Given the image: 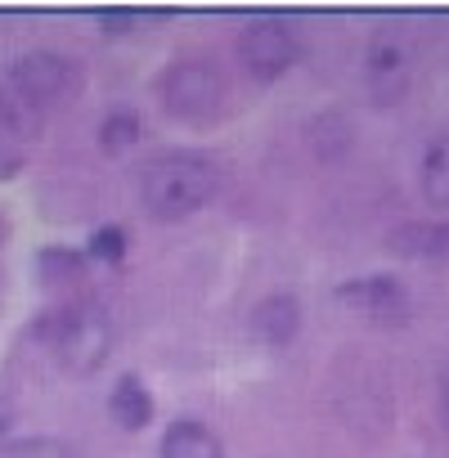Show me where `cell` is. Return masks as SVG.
<instances>
[{
  "label": "cell",
  "mask_w": 449,
  "mask_h": 458,
  "mask_svg": "<svg viewBox=\"0 0 449 458\" xmlns=\"http://www.w3.org/2000/svg\"><path fill=\"white\" fill-rule=\"evenodd\" d=\"M301 319H306V310L292 293H270L266 301L252 306V333L266 346H288L301 333Z\"/></svg>",
  "instance_id": "8"
},
{
  "label": "cell",
  "mask_w": 449,
  "mask_h": 458,
  "mask_svg": "<svg viewBox=\"0 0 449 458\" xmlns=\"http://www.w3.org/2000/svg\"><path fill=\"white\" fill-rule=\"evenodd\" d=\"M0 131H5L10 140H19V144L41 135V113L14 90L10 68H0Z\"/></svg>",
  "instance_id": "12"
},
{
  "label": "cell",
  "mask_w": 449,
  "mask_h": 458,
  "mask_svg": "<svg viewBox=\"0 0 449 458\" xmlns=\"http://www.w3.org/2000/svg\"><path fill=\"white\" fill-rule=\"evenodd\" d=\"M0 458H81V454L55 436H23V440H0Z\"/></svg>",
  "instance_id": "16"
},
{
  "label": "cell",
  "mask_w": 449,
  "mask_h": 458,
  "mask_svg": "<svg viewBox=\"0 0 449 458\" xmlns=\"http://www.w3.org/2000/svg\"><path fill=\"white\" fill-rule=\"evenodd\" d=\"M162 458H224V445L207 422L180 418L162 431Z\"/></svg>",
  "instance_id": "9"
},
{
  "label": "cell",
  "mask_w": 449,
  "mask_h": 458,
  "mask_svg": "<svg viewBox=\"0 0 449 458\" xmlns=\"http://www.w3.org/2000/svg\"><path fill=\"white\" fill-rule=\"evenodd\" d=\"M108 413L117 418V427L144 431L153 422V395H148V386L135 373H122L117 386H113V395H108Z\"/></svg>",
  "instance_id": "11"
},
{
  "label": "cell",
  "mask_w": 449,
  "mask_h": 458,
  "mask_svg": "<svg viewBox=\"0 0 449 458\" xmlns=\"http://www.w3.org/2000/svg\"><path fill=\"white\" fill-rule=\"evenodd\" d=\"M157 95H162V108L175 117V122H189V126H207L224 113V86L220 68L202 64V59H180L162 72L157 81Z\"/></svg>",
  "instance_id": "3"
},
{
  "label": "cell",
  "mask_w": 449,
  "mask_h": 458,
  "mask_svg": "<svg viewBox=\"0 0 449 458\" xmlns=\"http://www.w3.org/2000/svg\"><path fill=\"white\" fill-rule=\"evenodd\" d=\"M90 257L95 261H108V266H117L122 257H126V234L117 225H104V229H95V239H90Z\"/></svg>",
  "instance_id": "17"
},
{
  "label": "cell",
  "mask_w": 449,
  "mask_h": 458,
  "mask_svg": "<svg viewBox=\"0 0 449 458\" xmlns=\"http://www.w3.org/2000/svg\"><path fill=\"white\" fill-rule=\"evenodd\" d=\"M41 279L50 288H77L86 279V261L68 248H50V252H41Z\"/></svg>",
  "instance_id": "15"
},
{
  "label": "cell",
  "mask_w": 449,
  "mask_h": 458,
  "mask_svg": "<svg viewBox=\"0 0 449 458\" xmlns=\"http://www.w3.org/2000/svg\"><path fill=\"white\" fill-rule=\"evenodd\" d=\"M413 72H409V55L395 46V41H377L369 50V95L377 108H391L404 99Z\"/></svg>",
  "instance_id": "7"
},
{
  "label": "cell",
  "mask_w": 449,
  "mask_h": 458,
  "mask_svg": "<svg viewBox=\"0 0 449 458\" xmlns=\"http://www.w3.org/2000/svg\"><path fill=\"white\" fill-rule=\"evenodd\" d=\"M386 248L400 257H449V220H409L386 234Z\"/></svg>",
  "instance_id": "10"
},
{
  "label": "cell",
  "mask_w": 449,
  "mask_h": 458,
  "mask_svg": "<svg viewBox=\"0 0 449 458\" xmlns=\"http://www.w3.org/2000/svg\"><path fill=\"white\" fill-rule=\"evenodd\" d=\"M301 59V41L284 19H252L239 32V64L257 77V81H275L284 77L292 64Z\"/></svg>",
  "instance_id": "5"
},
{
  "label": "cell",
  "mask_w": 449,
  "mask_h": 458,
  "mask_svg": "<svg viewBox=\"0 0 449 458\" xmlns=\"http://www.w3.org/2000/svg\"><path fill=\"white\" fill-rule=\"evenodd\" d=\"M135 140H140V113L135 108H113L104 122H99V148L104 153H126V148H135Z\"/></svg>",
  "instance_id": "14"
},
{
  "label": "cell",
  "mask_w": 449,
  "mask_h": 458,
  "mask_svg": "<svg viewBox=\"0 0 449 458\" xmlns=\"http://www.w3.org/2000/svg\"><path fill=\"white\" fill-rule=\"evenodd\" d=\"M23 166H28V148H23L19 140H10L5 131H0V180L19 175Z\"/></svg>",
  "instance_id": "18"
},
{
  "label": "cell",
  "mask_w": 449,
  "mask_h": 458,
  "mask_svg": "<svg viewBox=\"0 0 449 458\" xmlns=\"http://www.w3.org/2000/svg\"><path fill=\"white\" fill-rule=\"evenodd\" d=\"M422 198L436 211H449V140H431L422 157Z\"/></svg>",
  "instance_id": "13"
},
{
  "label": "cell",
  "mask_w": 449,
  "mask_h": 458,
  "mask_svg": "<svg viewBox=\"0 0 449 458\" xmlns=\"http://www.w3.org/2000/svg\"><path fill=\"white\" fill-rule=\"evenodd\" d=\"M220 171L198 153H162L140 175V202L153 220H184L216 198Z\"/></svg>",
  "instance_id": "1"
},
{
  "label": "cell",
  "mask_w": 449,
  "mask_h": 458,
  "mask_svg": "<svg viewBox=\"0 0 449 458\" xmlns=\"http://www.w3.org/2000/svg\"><path fill=\"white\" fill-rule=\"evenodd\" d=\"M337 301L346 310H360V315H400L409 306V293L395 275H360V279H346L337 284Z\"/></svg>",
  "instance_id": "6"
},
{
  "label": "cell",
  "mask_w": 449,
  "mask_h": 458,
  "mask_svg": "<svg viewBox=\"0 0 449 458\" xmlns=\"http://www.w3.org/2000/svg\"><path fill=\"white\" fill-rule=\"evenodd\" d=\"M14 418H19V409H14V400H10V395H0V436H5V431L14 427Z\"/></svg>",
  "instance_id": "19"
},
{
  "label": "cell",
  "mask_w": 449,
  "mask_h": 458,
  "mask_svg": "<svg viewBox=\"0 0 449 458\" xmlns=\"http://www.w3.org/2000/svg\"><path fill=\"white\" fill-rule=\"evenodd\" d=\"M10 81H14V90H19L41 117H46V108H59V104L77 99L81 86H86L81 68H77L72 59L55 55V50H32V55H23V59L10 68Z\"/></svg>",
  "instance_id": "4"
},
{
  "label": "cell",
  "mask_w": 449,
  "mask_h": 458,
  "mask_svg": "<svg viewBox=\"0 0 449 458\" xmlns=\"http://www.w3.org/2000/svg\"><path fill=\"white\" fill-rule=\"evenodd\" d=\"M41 337L55 346L59 364L68 373H77V377L99 373L104 360H108V351H113V324L90 301H68V306L50 310L46 324H41Z\"/></svg>",
  "instance_id": "2"
},
{
  "label": "cell",
  "mask_w": 449,
  "mask_h": 458,
  "mask_svg": "<svg viewBox=\"0 0 449 458\" xmlns=\"http://www.w3.org/2000/svg\"><path fill=\"white\" fill-rule=\"evenodd\" d=\"M104 28H113V37H122V32L131 28V14H117V10H113V14H104Z\"/></svg>",
  "instance_id": "20"
}]
</instances>
